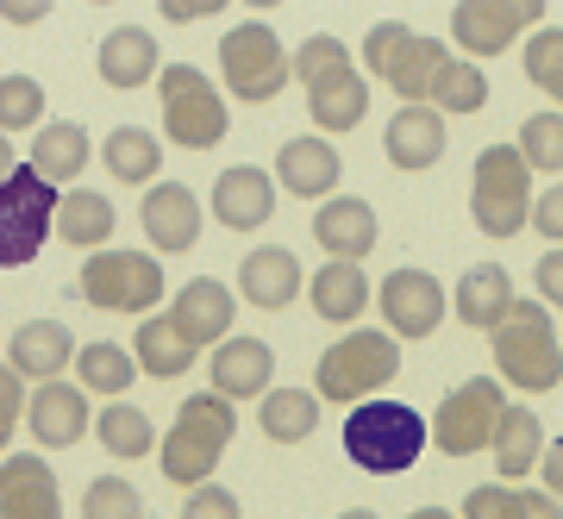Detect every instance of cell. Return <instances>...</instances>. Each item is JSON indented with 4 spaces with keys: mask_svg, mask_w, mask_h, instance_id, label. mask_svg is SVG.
Masks as SVG:
<instances>
[{
    "mask_svg": "<svg viewBox=\"0 0 563 519\" xmlns=\"http://www.w3.org/2000/svg\"><path fill=\"white\" fill-rule=\"evenodd\" d=\"M407 38H413V25H401V20H376L369 25V38H363V76H388L395 57L407 51Z\"/></svg>",
    "mask_w": 563,
    "mask_h": 519,
    "instance_id": "obj_43",
    "label": "cell"
},
{
    "mask_svg": "<svg viewBox=\"0 0 563 519\" xmlns=\"http://www.w3.org/2000/svg\"><path fill=\"white\" fill-rule=\"evenodd\" d=\"M432 439V426L407 407V400H363L344 413V457L369 470V476H401L413 470Z\"/></svg>",
    "mask_w": 563,
    "mask_h": 519,
    "instance_id": "obj_3",
    "label": "cell"
},
{
    "mask_svg": "<svg viewBox=\"0 0 563 519\" xmlns=\"http://www.w3.org/2000/svg\"><path fill=\"white\" fill-rule=\"evenodd\" d=\"M376 307L395 339H432L439 320L451 313V295L432 269H388L383 288H376Z\"/></svg>",
    "mask_w": 563,
    "mask_h": 519,
    "instance_id": "obj_12",
    "label": "cell"
},
{
    "mask_svg": "<svg viewBox=\"0 0 563 519\" xmlns=\"http://www.w3.org/2000/svg\"><path fill=\"white\" fill-rule=\"evenodd\" d=\"M95 69H101L107 88H144V81H157V38L144 32V25H113L95 51Z\"/></svg>",
    "mask_w": 563,
    "mask_h": 519,
    "instance_id": "obj_24",
    "label": "cell"
},
{
    "mask_svg": "<svg viewBox=\"0 0 563 519\" xmlns=\"http://www.w3.org/2000/svg\"><path fill=\"white\" fill-rule=\"evenodd\" d=\"M532 169H526L520 144H483L476 157V181H470V220L483 239H514L520 225H532Z\"/></svg>",
    "mask_w": 563,
    "mask_h": 519,
    "instance_id": "obj_4",
    "label": "cell"
},
{
    "mask_svg": "<svg viewBox=\"0 0 563 519\" xmlns=\"http://www.w3.org/2000/svg\"><path fill=\"white\" fill-rule=\"evenodd\" d=\"M532 281H539V300H544V307H563V251H544L539 269H532Z\"/></svg>",
    "mask_w": 563,
    "mask_h": 519,
    "instance_id": "obj_48",
    "label": "cell"
},
{
    "mask_svg": "<svg viewBox=\"0 0 563 519\" xmlns=\"http://www.w3.org/2000/svg\"><path fill=\"white\" fill-rule=\"evenodd\" d=\"M539 476H544V495H558V500H563V439H558V444H544Z\"/></svg>",
    "mask_w": 563,
    "mask_h": 519,
    "instance_id": "obj_52",
    "label": "cell"
},
{
    "mask_svg": "<svg viewBox=\"0 0 563 519\" xmlns=\"http://www.w3.org/2000/svg\"><path fill=\"white\" fill-rule=\"evenodd\" d=\"M157 100H163V139L176 144V151H213L225 139V125H232L220 88L195 63H163Z\"/></svg>",
    "mask_w": 563,
    "mask_h": 519,
    "instance_id": "obj_6",
    "label": "cell"
},
{
    "mask_svg": "<svg viewBox=\"0 0 563 519\" xmlns=\"http://www.w3.org/2000/svg\"><path fill=\"white\" fill-rule=\"evenodd\" d=\"M520 157H526V169H544V176L563 181V113L558 107L551 113H532L520 125Z\"/></svg>",
    "mask_w": 563,
    "mask_h": 519,
    "instance_id": "obj_40",
    "label": "cell"
},
{
    "mask_svg": "<svg viewBox=\"0 0 563 519\" xmlns=\"http://www.w3.org/2000/svg\"><path fill=\"white\" fill-rule=\"evenodd\" d=\"M239 295L251 300L257 313H282V307H295V300H301V263H295V251H282V244L244 251Z\"/></svg>",
    "mask_w": 563,
    "mask_h": 519,
    "instance_id": "obj_19",
    "label": "cell"
},
{
    "mask_svg": "<svg viewBox=\"0 0 563 519\" xmlns=\"http://www.w3.org/2000/svg\"><path fill=\"white\" fill-rule=\"evenodd\" d=\"M501 413H507L501 382H495V376H470V382H457V388L439 400L432 444H439L444 457H476V451H488V444H495Z\"/></svg>",
    "mask_w": 563,
    "mask_h": 519,
    "instance_id": "obj_10",
    "label": "cell"
},
{
    "mask_svg": "<svg viewBox=\"0 0 563 519\" xmlns=\"http://www.w3.org/2000/svg\"><path fill=\"white\" fill-rule=\"evenodd\" d=\"M81 344L76 332L63 320H25L13 339H7V363H13V376H32V382H57L63 376V363L76 357Z\"/></svg>",
    "mask_w": 563,
    "mask_h": 519,
    "instance_id": "obj_22",
    "label": "cell"
},
{
    "mask_svg": "<svg viewBox=\"0 0 563 519\" xmlns=\"http://www.w3.org/2000/svg\"><path fill=\"white\" fill-rule=\"evenodd\" d=\"M181 519H244V514H239V495L232 488L207 482V488H195V495L181 500Z\"/></svg>",
    "mask_w": 563,
    "mask_h": 519,
    "instance_id": "obj_45",
    "label": "cell"
},
{
    "mask_svg": "<svg viewBox=\"0 0 563 519\" xmlns=\"http://www.w3.org/2000/svg\"><path fill=\"white\" fill-rule=\"evenodd\" d=\"M532 225H539V239L563 244V181H551V188L532 200Z\"/></svg>",
    "mask_w": 563,
    "mask_h": 519,
    "instance_id": "obj_47",
    "label": "cell"
},
{
    "mask_svg": "<svg viewBox=\"0 0 563 519\" xmlns=\"http://www.w3.org/2000/svg\"><path fill=\"white\" fill-rule=\"evenodd\" d=\"M57 188L20 163L13 181H0V269H25L44 251V239L57 232Z\"/></svg>",
    "mask_w": 563,
    "mask_h": 519,
    "instance_id": "obj_8",
    "label": "cell"
},
{
    "mask_svg": "<svg viewBox=\"0 0 563 519\" xmlns=\"http://www.w3.org/2000/svg\"><path fill=\"white\" fill-rule=\"evenodd\" d=\"M101 163L113 181H139V188H157V169H163V139L144 132V125H113L101 139Z\"/></svg>",
    "mask_w": 563,
    "mask_h": 519,
    "instance_id": "obj_27",
    "label": "cell"
},
{
    "mask_svg": "<svg viewBox=\"0 0 563 519\" xmlns=\"http://www.w3.org/2000/svg\"><path fill=\"white\" fill-rule=\"evenodd\" d=\"M0 519H63L57 476L38 451H13L0 457Z\"/></svg>",
    "mask_w": 563,
    "mask_h": 519,
    "instance_id": "obj_15",
    "label": "cell"
},
{
    "mask_svg": "<svg viewBox=\"0 0 563 519\" xmlns=\"http://www.w3.org/2000/svg\"><path fill=\"white\" fill-rule=\"evenodd\" d=\"M81 300L101 307V313H144L163 300V263L144 251H95L81 263Z\"/></svg>",
    "mask_w": 563,
    "mask_h": 519,
    "instance_id": "obj_9",
    "label": "cell"
},
{
    "mask_svg": "<svg viewBox=\"0 0 563 519\" xmlns=\"http://www.w3.org/2000/svg\"><path fill=\"white\" fill-rule=\"evenodd\" d=\"M25 426H32V439L44 451H69V444L88 432V395L69 388V382H38V395L25 400Z\"/></svg>",
    "mask_w": 563,
    "mask_h": 519,
    "instance_id": "obj_20",
    "label": "cell"
},
{
    "mask_svg": "<svg viewBox=\"0 0 563 519\" xmlns=\"http://www.w3.org/2000/svg\"><path fill=\"white\" fill-rule=\"evenodd\" d=\"M376 300L369 276H363V263H325L320 276H313V313L332 325H351L363 320V307Z\"/></svg>",
    "mask_w": 563,
    "mask_h": 519,
    "instance_id": "obj_32",
    "label": "cell"
},
{
    "mask_svg": "<svg viewBox=\"0 0 563 519\" xmlns=\"http://www.w3.org/2000/svg\"><path fill=\"white\" fill-rule=\"evenodd\" d=\"M339 519H383V514H369V507H357V514H339Z\"/></svg>",
    "mask_w": 563,
    "mask_h": 519,
    "instance_id": "obj_55",
    "label": "cell"
},
{
    "mask_svg": "<svg viewBox=\"0 0 563 519\" xmlns=\"http://www.w3.org/2000/svg\"><path fill=\"white\" fill-rule=\"evenodd\" d=\"M113 200L107 195H95V188H69L63 195V207H57V232H63V244H76V251H101V244H113Z\"/></svg>",
    "mask_w": 563,
    "mask_h": 519,
    "instance_id": "obj_33",
    "label": "cell"
},
{
    "mask_svg": "<svg viewBox=\"0 0 563 519\" xmlns=\"http://www.w3.org/2000/svg\"><path fill=\"white\" fill-rule=\"evenodd\" d=\"M463 519H520V488L507 482H483L463 495Z\"/></svg>",
    "mask_w": 563,
    "mask_h": 519,
    "instance_id": "obj_44",
    "label": "cell"
},
{
    "mask_svg": "<svg viewBox=\"0 0 563 519\" xmlns=\"http://www.w3.org/2000/svg\"><path fill=\"white\" fill-rule=\"evenodd\" d=\"M44 13H51L44 0H0V20H7V25H38Z\"/></svg>",
    "mask_w": 563,
    "mask_h": 519,
    "instance_id": "obj_51",
    "label": "cell"
},
{
    "mask_svg": "<svg viewBox=\"0 0 563 519\" xmlns=\"http://www.w3.org/2000/svg\"><path fill=\"white\" fill-rule=\"evenodd\" d=\"M232 432H239V413H232V400L213 395V388H201V395H188L176 407V426L163 432V482H176V488H207L213 482V470H220V457L232 451Z\"/></svg>",
    "mask_w": 563,
    "mask_h": 519,
    "instance_id": "obj_1",
    "label": "cell"
},
{
    "mask_svg": "<svg viewBox=\"0 0 563 519\" xmlns=\"http://www.w3.org/2000/svg\"><path fill=\"white\" fill-rule=\"evenodd\" d=\"M257 426L269 444H307L320 432V395L313 388H269L257 407Z\"/></svg>",
    "mask_w": 563,
    "mask_h": 519,
    "instance_id": "obj_30",
    "label": "cell"
},
{
    "mask_svg": "<svg viewBox=\"0 0 563 519\" xmlns=\"http://www.w3.org/2000/svg\"><path fill=\"white\" fill-rule=\"evenodd\" d=\"M307 113H313V125H320V139L363 125V113H369V76H363V69H344V76L320 81V88L307 95Z\"/></svg>",
    "mask_w": 563,
    "mask_h": 519,
    "instance_id": "obj_28",
    "label": "cell"
},
{
    "mask_svg": "<svg viewBox=\"0 0 563 519\" xmlns=\"http://www.w3.org/2000/svg\"><path fill=\"white\" fill-rule=\"evenodd\" d=\"M276 213V176H263L257 163H232L220 181H213V220L225 232H257Z\"/></svg>",
    "mask_w": 563,
    "mask_h": 519,
    "instance_id": "obj_16",
    "label": "cell"
},
{
    "mask_svg": "<svg viewBox=\"0 0 563 519\" xmlns=\"http://www.w3.org/2000/svg\"><path fill=\"white\" fill-rule=\"evenodd\" d=\"M157 7H163V20L169 25H195V20H213L225 0H157Z\"/></svg>",
    "mask_w": 563,
    "mask_h": 519,
    "instance_id": "obj_49",
    "label": "cell"
},
{
    "mask_svg": "<svg viewBox=\"0 0 563 519\" xmlns=\"http://www.w3.org/2000/svg\"><path fill=\"white\" fill-rule=\"evenodd\" d=\"M401 376V344H395V332H344L339 344H325L320 351V376H313V388H320V400H351V407H363V400L376 395V388H388V382Z\"/></svg>",
    "mask_w": 563,
    "mask_h": 519,
    "instance_id": "obj_5",
    "label": "cell"
},
{
    "mask_svg": "<svg viewBox=\"0 0 563 519\" xmlns=\"http://www.w3.org/2000/svg\"><path fill=\"white\" fill-rule=\"evenodd\" d=\"M514 276H507L501 263H476V269H463L457 288H451V313H457L470 332H495V325L514 313Z\"/></svg>",
    "mask_w": 563,
    "mask_h": 519,
    "instance_id": "obj_21",
    "label": "cell"
},
{
    "mask_svg": "<svg viewBox=\"0 0 563 519\" xmlns=\"http://www.w3.org/2000/svg\"><path fill=\"white\" fill-rule=\"evenodd\" d=\"M13 169H20V163H13V139L0 132V181H13Z\"/></svg>",
    "mask_w": 563,
    "mask_h": 519,
    "instance_id": "obj_53",
    "label": "cell"
},
{
    "mask_svg": "<svg viewBox=\"0 0 563 519\" xmlns=\"http://www.w3.org/2000/svg\"><path fill=\"white\" fill-rule=\"evenodd\" d=\"M313 239L320 251H332V263H357L376 251V207L363 195H332L320 200V213H313Z\"/></svg>",
    "mask_w": 563,
    "mask_h": 519,
    "instance_id": "obj_18",
    "label": "cell"
},
{
    "mask_svg": "<svg viewBox=\"0 0 563 519\" xmlns=\"http://www.w3.org/2000/svg\"><path fill=\"white\" fill-rule=\"evenodd\" d=\"M25 382L13 376V363H0V457H7V444H13V426H20V413H25Z\"/></svg>",
    "mask_w": 563,
    "mask_h": 519,
    "instance_id": "obj_46",
    "label": "cell"
},
{
    "mask_svg": "<svg viewBox=\"0 0 563 519\" xmlns=\"http://www.w3.org/2000/svg\"><path fill=\"white\" fill-rule=\"evenodd\" d=\"M488 357H495V376L526 388V395H551L563 382V344L551 332V307L544 300H514L495 332H488Z\"/></svg>",
    "mask_w": 563,
    "mask_h": 519,
    "instance_id": "obj_2",
    "label": "cell"
},
{
    "mask_svg": "<svg viewBox=\"0 0 563 519\" xmlns=\"http://www.w3.org/2000/svg\"><path fill=\"white\" fill-rule=\"evenodd\" d=\"M520 63H526V81H532L539 95L558 100V113H563V25H539V32L526 38Z\"/></svg>",
    "mask_w": 563,
    "mask_h": 519,
    "instance_id": "obj_38",
    "label": "cell"
},
{
    "mask_svg": "<svg viewBox=\"0 0 563 519\" xmlns=\"http://www.w3.org/2000/svg\"><path fill=\"white\" fill-rule=\"evenodd\" d=\"M544 25V0H457L451 7V44L470 57H501L520 32Z\"/></svg>",
    "mask_w": 563,
    "mask_h": 519,
    "instance_id": "obj_11",
    "label": "cell"
},
{
    "mask_svg": "<svg viewBox=\"0 0 563 519\" xmlns=\"http://www.w3.org/2000/svg\"><path fill=\"white\" fill-rule=\"evenodd\" d=\"M383 151L395 169H432L444 157V113L439 107H401L383 132Z\"/></svg>",
    "mask_w": 563,
    "mask_h": 519,
    "instance_id": "obj_25",
    "label": "cell"
},
{
    "mask_svg": "<svg viewBox=\"0 0 563 519\" xmlns=\"http://www.w3.org/2000/svg\"><path fill=\"white\" fill-rule=\"evenodd\" d=\"M344 176V157L332 151V139H288L276 151V188H288L295 200H332Z\"/></svg>",
    "mask_w": 563,
    "mask_h": 519,
    "instance_id": "obj_17",
    "label": "cell"
},
{
    "mask_svg": "<svg viewBox=\"0 0 563 519\" xmlns=\"http://www.w3.org/2000/svg\"><path fill=\"white\" fill-rule=\"evenodd\" d=\"M232 313H239V300H232V288L213 281V276L181 281L176 300H169V325H176L195 351H220V344L232 339Z\"/></svg>",
    "mask_w": 563,
    "mask_h": 519,
    "instance_id": "obj_13",
    "label": "cell"
},
{
    "mask_svg": "<svg viewBox=\"0 0 563 519\" xmlns=\"http://www.w3.org/2000/svg\"><path fill=\"white\" fill-rule=\"evenodd\" d=\"M444 63H451V51H444L439 38H407V51L395 57V69H388V88H395V100L401 107H432V81L444 76Z\"/></svg>",
    "mask_w": 563,
    "mask_h": 519,
    "instance_id": "obj_31",
    "label": "cell"
},
{
    "mask_svg": "<svg viewBox=\"0 0 563 519\" xmlns=\"http://www.w3.org/2000/svg\"><path fill=\"white\" fill-rule=\"evenodd\" d=\"M139 220H144L151 251L181 257V251H195V239H201V200H195L188 181H157V188H144Z\"/></svg>",
    "mask_w": 563,
    "mask_h": 519,
    "instance_id": "obj_14",
    "label": "cell"
},
{
    "mask_svg": "<svg viewBox=\"0 0 563 519\" xmlns=\"http://www.w3.org/2000/svg\"><path fill=\"white\" fill-rule=\"evenodd\" d=\"M0 132H44V88L32 76H0Z\"/></svg>",
    "mask_w": 563,
    "mask_h": 519,
    "instance_id": "obj_41",
    "label": "cell"
},
{
    "mask_svg": "<svg viewBox=\"0 0 563 519\" xmlns=\"http://www.w3.org/2000/svg\"><path fill=\"white\" fill-rule=\"evenodd\" d=\"M495 470H501L507 482H520V476H532L544 463V426H539V413L532 407H514L507 400V413H501V426H495Z\"/></svg>",
    "mask_w": 563,
    "mask_h": 519,
    "instance_id": "obj_26",
    "label": "cell"
},
{
    "mask_svg": "<svg viewBox=\"0 0 563 519\" xmlns=\"http://www.w3.org/2000/svg\"><path fill=\"white\" fill-rule=\"evenodd\" d=\"M520 519H563V500L544 488H520Z\"/></svg>",
    "mask_w": 563,
    "mask_h": 519,
    "instance_id": "obj_50",
    "label": "cell"
},
{
    "mask_svg": "<svg viewBox=\"0 0 563 519\" xmlns=\"http://www.w3.org/2000/svg\"><path fill=\"white\" fill-rule=\"evenodd\" d=\"M269 376H276V351L263 339H225L213 351V395H225V400L269 395Z\"/></svg>",
    "mask_w": 563,
    "mask_h": 519,
    "instance_id": "obj_23",
    "label": "cell"
},
{
    "mask_svg": "<svg viewBox=\"0 0 563 519\" xmlns=\"http://www.w3.org/2000/svg\"><path fill=\"white\" fill-rule=\"evenodd\" d=\"M407 519H451V514H444V507H413Z\"/></svg>",
    "mask_w": 563,
    "mask_h": 519,
    "instance_id": "obj_54",
    "label": "cell"
},
{
    "mask_svg": "<svg viewBox=\"0 0 563 519\" xmlns=\"http://www.w3.org/2000/svg\"><path fill=\"white\" fill-rule=\"evenodd\" d=\"M76 376H81V395H125L132 376H139V357H132V344H113V339H95L76 351Z\"/></svg>",
    "mask_w": 563,
    "mask_h": 519,
    "instance_id": "obj_35",
    "label": "cell"
},
{
    "mask_svg": "<svg viewBox=\"0 0 563 519\" xmlns=\"http://www.w3.org/2000/svg\"><path fill=\"white\" fill-rule=\"evenodd\" d=\"M32 169H38L51 188L57 181H76L81 169H88V132H81L76 120H44V132L32 139Z\"/></svg>",
    "mask_w": 563,
    "mask_h": 519,
    "instance_id": "obj_34",
    "label": "cell"
},
{
    "mask_svg": "<svg viewBox=\"0 0 563 519\" xmlns=\"http://www.w3.org/2000/svg\"><path fill=\"white\" fill-rule=\"evenodd\" d=\"M81 519H144V500L132 482L120 476H95L88 495H81Z\"/></svg>",
    "mask_w": 563,
    "mask_h": 519,
    "instance_id": "obj_42",
    "label": "cell"
},
{
    "mask_svg": "<svg viewBox=\"0 0 563 519\" xmlns=\"http://www.w3.org/2000/svg\"><path fill=\"white\" fill-rule=\"evenodd\" d=\"M220 76H225V88H232V100L269 107V100L295 81V51H288L263 20H244V25H232L225 44H220Z\"/></svg>",
    "mask_w": 563,
    "mask_h": 519,
    "instance_id": "obj_7",
    "label": "cell"
},
{
    "mask_svg": "<svg viewBox=\"0 0 563 519\" xmlns=\"http://www.w3.org/2000/svg\"><path fill=\"white\" fill-rule=\"evenodd\" d=\"M132 357H139V369L144 376H157V382H176V376H188L195 363H201V351L181 339L176 325H169V313H151V320H139V339H132Z\"/></svg>",
    "mask_w": 563,
    "mask_h": 519,
    "instance_id": "obj_29",
    "label": "cell"
},
{
    "mask_svg": "<svg viewBox=\"0 0 563 519\" xmlns=\"http://www.w3.org/2000/svg\"><path fill=\"white\" fill-rule=\"evenodd\" d=\"M95 439H101V451H113V457H151V451H157V426H151V413H139V407L107 400V413L95 420Z\"/></svg>",
    "mask_w": 563,
    "mask_h": 519,
    "instance_id": "obj_36",
    "label": "cell"
},
{
    "mask_svg": "<svg viewBox=\"0 0 563 519\" xmlns=\"http://www.w3.org/2000/svg\"><path fill=\"white\" fill-rule=\"evenodd\" d=\"M432 107L439 113H483L488 107V76H483V63H470V57H451L444 63V76L432 81Z\"/></svg>",
    "mask_w": 563,
    "mask_h": 519,
    "instance_id": "obj_37",
    "label": "cell"
},
{
    "mask_svg": "<svg viewBox=\"0 0 563 519\" xmlns=\"http://www.w3.org/2000/svg\"><path fill=\"white\" fill-rule=\"evenodd\" d=\"M344 69H357V63H351V44L332 38V32H313V38H307L301 51H295V81H301L307 95H313L320 81L344 76Z\"/></svg>",
    "mask_w": 563,
    "mask_h": 519,
    "instance_id": "obj_39",
    "label": "cell"
}]
</instances>
